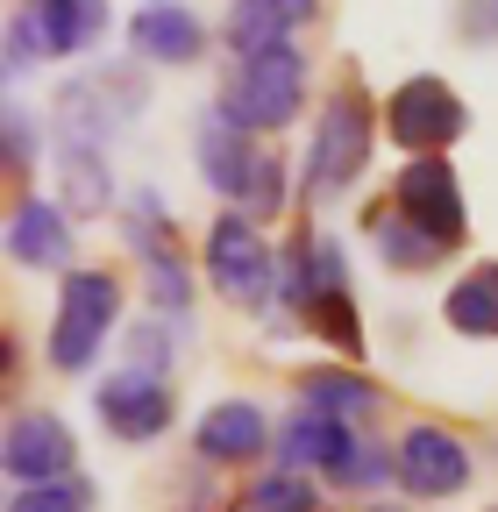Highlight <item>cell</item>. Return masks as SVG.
Instances as JSON below:
<instances>
[{"instance_id":"6da1fadb","label":"cell","mask_w":498,"mask_h":512,"mask_svg":"<svg viewBox=\"0 0 498 512\" xmlns=\"http://www.w3.org/2000/svg\"><path fill=\"white\" fill-rule=\"evenodd\" d=\"M193 164H200V178L221 192V200H228L235 214H249L257 228L278 221L285 200H292L285 150H271V143H257V136H242V128H235L221 107H207L200 128H193Z\"/></svg>"},{"instance_id":"7a4b0ae2","label":"cell","mask_w":498,"mask_h":512,"mask_svg":"<svg viewBox=\"0 0 498 512\" xmlns=\"http://www.w3.org/2000/svg\"><path fill=\"white\" fill-rule=\"evenodd\" d=\"M378 128H385V107H370V93L356 79L328 93V107L314 121V143H306V171H299L306 178V207H335L342 192L363 178Z\"/></svg>"},{"instance_id":"3957f363","label":"cell","mask_w":498,"mask_h":512,"mask_svg":"<svg viewBox=\"0 0 498 512\" xmlns=\"http://www.w3.org/2000/svg\"><path fill=\"white\" fill-rule=\"evenodd\" d=\"M278 463L285 470H321L335 491H378L392 484V448L363 441L349 420H328L314 406H292L278 427Z\"/></svg>"},{"instance_id":"277c9868","label":"cell","mask_w":498,"mask_h":512,"mask_svg":"<svg viewBox=\"0 0 498 512\" xmlns=\"http://www.w3.org/2000/svg\"><path fill=\"white\" fill-rule=\"evenodd\" d=\"M242 136H285L306 107V50H264V57H235L228 79H221V100H214Z\"/></svg>"},{"instance_id":"5b68a950","label":"cell","mask_w":498,"mask_h":512,"mask_svg":"<svg viewBox=\"0 0 498 512\" xmlns=\"http://www.w3.org/2000/svg\"><path fill=\"white\" fill-rule=\"evenodd\" d=\"M121 278L107 271V264H79V271H65V285H57V313H50V370H65V377H79V370H93V356L107 349V335L121 328Z\"/></svg>"},{"instance_id":"8992f818","label":"cell","mask_w":498,"mask_h":512,"mask_svg":"<svg viewBox=\"0 0 498 512\" xmlns=\"http://www.w3.org/2000/svg\"><path fill=\"white\" fill-rule=\"evenodd\" d=\"M150 100V79L136 72V64H100V72H79L57 86L50 100V128L57 143H79V150H107L114 128H129Z\"/></svg>"},{"instance_id":"52a82bcc","label":"cell","mask_w":498,"mask_h":512,"mask_svg":"<svg viewBox=\"0 0 498 512\" xmlns=\"http://www.w3.org/2000/svg\"><path fill=\"white\" fill-rule=\"evenodd\" d=\"M200 264H207V278H214V292H221L228 306L264 313V320H271L278 264H285V256L271 249V235L249 221V214H235V207H221V214H214V228H207V242H200Z\"/></svg>"},{"instance_id":"ba28073f","label":"cell","mask_w":498,"mask_h":512,"mask_svg":"<svg viewBox=\"0 0 498 512\" xmlns=\"http://www.w3.org/2000/svg\"><path fill=\"white\" fill-rule=\"evenodd\" d=\"M121 242H129V256L143 264V285H150V306L164 320H185L193 313V256L178 249L171 235V207H164V192L143 185L129 207H121Z\"/></svg>"},{"instance_id":"9c48e42d","label":"cell","mask_w":498,"mask_h":512,"mask_svg":"<svg viewBox=\"0 0 498 512\" xmlns=\"http://www.w3.org/2000/svg\"><path fill=\"white\" fill-rule=\"evenodd\" d=\"M463 128H470L463 93H456L449 79H434V72L399 79V86L385 93V136H392L406 157H442Z\"/></svg>"},{"instance_id":"30bf717a","label":"cell","mask_w":498,"mask_h":512,"mask_svg":"<svg viewBox=\"0 0 498 512\" xmlns=\"http://www.w3.org/2000/svg\"><path fill=\"white\" fill-rule=\"evenodd\" d=\"M477 477V456L470 441L442 420H413L399 441H392V484L406 498H463Z\"/></svg>"},{"instance_id":"8fae6325","label":"cell","mask_w":498,"mask_h":512,"mask_svg":"<svg viewBox=\"0 0 498 512\" xmlns=\"http://www.w3.org/2000/svg\"><path fill=\"white\" fill-rule=\"evenodd\" d=\"M392 207L442 249L470 242V207H463V178L449 157H406V171H392Z\"/></svg>"},{"instance_id":"7c38bea8","label":"cell","mask_w":498,"mask_h":512,"mask_svg":"<svg viewBox=\"0 0 498 512\" xmlns=\"http://www.w3.org/2000/svg\"><path fill=\"white\" fill-rule=\"evenodd\" d=\"M93 420L107 427V441H129V448L164 441V434H171V420H178L171 377H150V370H114L100 392H93Z\"/></svg>"},{"instance_id":"4fadbf2b","label":"cell","mask_w":498,"mask_h":512,"mask_svg":"<svg viewBox=\"0 0 498 512\" xmlns=\"http://www.w3.org/2000/svg\"><path fill=\"white\" fill-rule=\"evenodd\" d=\"M0 470L15 484H57V477H79V434L72 420L43 413H15L8 434H0Z\"/></svg>"},{"instance_id":"5bb4252c","label":"cell","mask_w":498,"mask_h":512,"mask_svg":"<svg viewBox=\"0 0 498 512\" xmlns=\"http://www.w3.org/2000/svg\"><path fill=\"white\" fill-rule=\"evenodd\" d=\"M271 420H264V406L257 399H214L207 413H200V427H193V463H207V470H242V463H264L271 456Z\"/></svg>"},{"instance_id":"9a60e30c","label":"cell","mask_w":498,"mask_h":512,"mask_svg":"<svg viewBox=\"0 0 498 512\" xmlns=\"http://www.w3.org/2000/svg\"><path fill=\"white\" fill-rule=\"evenodd\" d=\"M72 249H79L72 214L57 200H43V192H15V207H8V256L15 264L22 271H79Z\"/></svg>"},{"instance_id":"2e32d148","label":"cell","mask_w":498,"mask_h":512,"mask_svg":"<svg viewBox=\"0 0 498 512\" xmlns=\"http://www.w3.org/2000/svg\"><path fill=\"white\" fill-rule=\"evenodd\" d=\"M214 43V29L193 15V8H136L129 15V50L143 64H164V72H178V64H200Z\"/></svg>"},{"instance_id":"e0dca14e","label":"cell","mask_w":498,"mask_h":512,"mask_svg":"<svg viewBox=\"0 0 498 512\" xmlns=\"http://www.w3.org/2000/svg\"><path fill=\"white\" fill-rule=\"evenodd\" d=\"M314 22V0H242L221 22V43L235 57H264V50H292V36Z\"/></svg>"},{"instance_id":"ac0fdd59","label":"cell","mask_w":498,"mask_h":512,"mask_svg":"<svg viewBox=\"0 0 498 512\" xmlns=\"http://www.w3.org/2000/svg\"><path fill=\"white\" fill-rule=\"evenodd\" d=\"M299 406H314L328 420H370L385 406V384L378 377H363L356 363H314V370H299Z\"/></svg>"},{"instance_id":"d6986e66","label":"cell","mask_w":498,"mask_h":512,"mask_svg":"<svg viewBox=\"0 0 498 512\" xmlns=\"http://www.w3.org/2000/svg\"><path fill=\"white\" fill-rule=\"evenodd\" d=\"M22 22H29L43 64L50 57H79V50H93L107 36V8H100V0H36V8H22Z\"/></svg>"},{"instance_id":"ffe728a7","label":"cell","mask_w":498,"mask_h":512,"mask_svg":"<svg viewBox=\"0 0 498 512\" xmlns=\"http://www.w3.org/2000/svg\"><path fill=\"white\" fill-rule=\"evenodd\" d=\"M57 207L72 221H93L114 207V171L107 150H79V143H57Z\"/></svg>"},{"instance_id":"44dd1931","label":"cell","mask_w":498,"mask_h":512,"mask_svg":"<svg viewBox=\"0 0 498 512\" xmlns=\"http://www.w3.org/2000/svg\"><path fill=\"white\" fill-rule=\"evenodd\" d=\"M363 235H370V249H378L385 256V271H399V278H413V271H434V264H442V242H427L392 200H378V207H370V221H363Z\"/></svg>"},{"instance_id":"7402d4cb","label":"cell","mask_w":498,"mask_h":512,"mask_svg":"<svg viewBox=\"0 0 498 512\" xmlns=\"http://www.w3.org/2000/svg\"><path fill=\"white\" fill-rule=\"evenodd\" d=\"M442 320H449L456 335H470V342H491V335H498V264L463 271V278L442 292Z\"/></svg>"},{"instance_id":"603a6c76","label":"cell","mask_w":498,"mask_h":512,"mask_svg":"<svg viewBox=\"0 0 498 512\" xmlns=\"http://www.w3.org/2000/svg\"><path fill=\"white\" fill-rule=\"evenodd\" d=\"M235 512H321V491H314V477L306 470H257L242 484V498H235Z\"/></svg>"},{"instance_id":"cb8c5ba5","label":"cell","mask_w":498,"mask_h":512,"mask_svg":"<svg viewBox=\"0 0 498 512\" xmlns=\"http://www.w3.org/2000/svg\"><path fill=\"white\" fill-rule=\"evenodd\" d=\"M100 491L86 477H57V484H15L8 512H93Z\"/></svg>"},{"instance_id":"d4e9b609","label":"cell","mask_w":498,"mask_h":512,"mask_svg":"<svg viewBox=\"0 0 498 512\" xmlns=\"http://www.w3.org/2000/svg\"><path fill=\"white\" fill-rule=\"evenodd\" d=\"M171 356H178V320L150 313L129 328V370H150V377H171Z\"/></svg>"},{"instance_id":"484cf974","label":"cell","mask_w":498,"mask_h":512,"mask_svg":"<svg viewBox=\"0 0 498 512\" xmlns=\"http://www.w3.org/2000/svg\"><path fill=\"white\" fill-rule=\"evenodd\" d=\"M0 136H8V178H29V164H36V114L8 107L0 114Z\"/></svg>"},{"instance_id":"4316f807","label":"cell","mask_w":498,"mask_h":512,"mask_svg":"<svg viewBox=\"0 0 498 512\" xmlns=\"http://www.w3.org/2000/svg\"><path fill=\"white\" fill-rule=\"evenodd\" d=\"M0 50H8V79H29L36 64H43V50H36V36H29V22H22V8L0 22Z\"/></svg>"},{"instance_id":"83f0119b","label":"cell","mask_w":498,"mask_h":512,"mask_svg":"<svg viewBox=\"0 0 498 512\" xmlns=\"http://www.w3.org/2000/svg\"><path fill=\"white\" fill-rule=\"evenodd\" d=\"M221 470H207V463H185V477H178V512H221V484H214Z\"/></svg>"},{"instance_id":"f1b7e54d","label":"cell","mask_w":498,"mask_h":512,"mask_svg":"<svg viewBox=\"0 0 498 512\" xmlns=\"http://www.w3.org/2000/svg\"><path fill=\"white\" fill-rule=\"evenodd\" d=\"M463 36H498V8H470L463 15Z\"/></svg>"},{"instance_id":"f546056e","label":"cell","mask_w":498,"mask_h":512,"mask_svg":"<svg viewBox=\"0 0 498 512\" xmlns=\"http://www.w3.org/2000/svg\"><path fill=\"white\" fill-rule=\"evenodd\" d=\"M363 512H406V505H363Z\"/></svg>"},{"instance_id":"4dcf8cb0","label":"cell","mask_w":498,"mask_h":512,"mask_svg":"<svg viewBox=\"0 0 498 512\" xmlns=\"http://www.w3.org/2000/svg\"><path fill=\"white\" fill-rule=\"evenodd\" d=\"M491 512H498V505H491Z\"/></svg>"}]
</instances>
